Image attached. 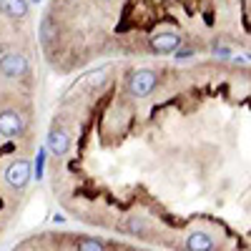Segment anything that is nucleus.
I'll use <instances>...</instances> for the list:
<instances>
[{"label": "nucleus", "mask_w": 251, "mask_h": 251, "mask_svg": "<svg viewBox=\"0 0 251 251\" xmlns=\"http://www.w3.org/2000/svg\"><path fill=\"white\" fill-rule=\"evenodd\" d=\"M55 35V25H53V18H43V20H40V43H43V46H48L50 43V38Z\"/></svg>", "instance_id": "9b49d317"}, {"label": "nucleus", "mask_w": 251, "mask_h": 251, "mask_svg": "<svg viewBox=\"0 0 251 251\" xmlns=\"http://www.w3.org/2000/svg\"><path fill=\"white\" fill-rule=\"evenodd\" d=\"M28 128V121L23 116V111L18 108H5L0 111V138L5 141H13V138H20Z\"/></svg>", "instance_id": "20e7f679"}, {"label": "nucleus", "mask_w": 251, "mask_h": 251, "mask_svg": "<svg viewBox=\"0 0 251 251\" xmlns=\"http://www.w3.org/2000/svg\"><path fill=\"white\" fill-rule=\"evenodd\" d=\"M75 251H108V246L103 244L100 239L80 236V239H75Z\"/></svg>", "instance_id": "9d476101"}, {"label": "nucleus", "mask_w": 251, "mask_h": 251, "mask_svg": "<svg viewBox=\"0 0 251 251\" xmlns=\"http://www.w3.org/2000/svg\"><path fill=\"white\" fill-rule=\"evenodd\" d=\"M158 86V73L151 68H136L128 73L126 78V93H128L133 100H143L149 98Z\"/></svg>", "instance_id": "f03ea898"}, {"label": "nucleus", "mask_w": 251, "mask_h": 251, "mask_svg": "<svg viewBox=\"0 0 251 251\" xmlns=\"http://www.w3.org/2000/svg\"><path fill=\"white\" fill-rule=\"evenodd\" d=\"M0 13H3L5 18L23 20L30 13V3L28 0H0Z\"/></svg>", "instance_id": "6e6552de"}, {"label": "nucleus", "mask_w": 251, "mask_h": 251, "mask_svg": "<svg viewBox=\"0 0 251 251\" xmlns=\"http://www.w3.org/2000/svg\"><path fill=\"white\" fill-rule=\"evenodd\" d=\"M194 55H196L194 48H178L174 58H176V60H188V58H194Z\"/></svg>", "instance_id": "ddd939ff"}, {"label": "nucleus", "mask_w": 251, "mask_h": 251, "mask_svg": "<svg viewBox=\"0 0 251 251\" xmlns=\"http://www.w3.org/2000/svg\"><path fill=\"white\" fill-rule=\"evenodd\" d=\"M46 158H48V149H46V143L38 149V153H35V181H40L43 178V174H46Z\"/></svg>", "instance_id": "f8f14e48"}, {"label": "nucleus", "mask_w": 251, "mask_h": 251, "mask_svg": "<svg viewBox=\"0 0 251 251\" xmlns=\"http://www.w3.org/2000/svg\"><path fill=\"white\" fill-rule=\"evenodd\" d=\"M183 249L186 251H216L219 244L216 239L208 234V231H201V228H194L183 236Z\"/></svg>", "instance_id": "0eeeda50"}, {"label": "nucleus", "mask_w": 251, "mask_h": 251, "mask_svg": "<svg viewBox=\"0 0 251 251\" xmlns=\"http://www.w3.org/2000/svg\"><path fill=\"white\" fill-rule=\"evenodd\" d=\"M0 176H3V183L8 191L13 194H20L23 188L30 183L33 178V169H30V161L25 156H10L3 169H0Z\"/></svg>", "instance_id": "f257e3e1"}, {"label": "nucleus", "mask_w": 251, "mask_h": 251, "mask_svg": "<svg viewBox=\"0 0 251 251\" xmlns=\"http://www.w3.org/2000/svg\"><path fill=\"white\" fill-rule=\"evenodd\" d=\"M123 228H126V231H128L131 236H146V234L151 231V224H149V219H146V216L131 214V216H126Z\"/></svg>", "instance_id": "1a4fd4ad"}, {"label": "nucleus", "mask_w": 251, "mask_h": 251, "mask_svg": "<svg viewBox=\"0 0 251 251\" xmlns=\"http://www.w3.org/2000/svg\"><path fill=\"white\" fill-rule=\"evenodd\" d=\"M181 46H183V35L178 30H161V33H153L151 35V48L156 53H161V55L176 53Z\"/></svg>", "instance_id": "423d86ee"}, {"label": "nucleus", "mask_w": 251, "mask_h": 251, "mask_svg": "<svg viewBox=\"0 0 251 251\" xmlns=\"http://www.w3.org/2000/svg\"><path fill=\"white\" fill-rule=\"evenodd\" d=\"M0 75L5 80H20L28 75V58L20 50H3L0 53Z\"/></svg>", "instance_id": "7ed1b4c3"}, {"label": "nucleus", "mask_w": 251, "mask_h": 251, "mask_svg": "<svg viewBox=\"0 0 251 251\" xmlns=\"http://www.w3.org/2000/svg\"><path fill=\"white\" fill-rule=\"evenodd\" d=\"M46 149L55 158H63V156L71 151V133H68L66 126H60V123H53L50 126V131L46 136Z\"/></svg>", "instance_id": "39448f33"}, {"label": "nucleus", "mask_w": 251, "mask_h": 251, "mask_svg": "<svg viewBox=\"0 0 251 251\" xmlns=\"http://www.w3.org/2000/svg\"><path fill=\"white\" fill-rule=\"evenodd\" d=\"M214 55L216 58H228V55H231V50L224 48V46H214Z\"/></svg>", "instance_id": "4468645a"}]
</instances>
